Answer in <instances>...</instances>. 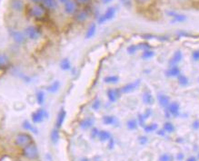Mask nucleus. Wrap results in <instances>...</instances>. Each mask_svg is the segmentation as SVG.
<instances>
[{
    "instance_id": "nucleus-1",
    "label": "nucleus",
    "mask_w": 199,
    "mask_h": 161,
    "mask_svg": "<svg viewBox=\"0 0 199 161\" xmlns=\"http://www.w3.org/2000/svg\"><path fill=\"white\" fill-rule=\"evenodd\" d=\"M22 155L29 160H36L39 157V150L37 146L33 142L23 147Z\"/></svg>"
},
{
    "instance_id": "nucleus-2",
    "label": "nucleus",
    "mask_w": 199,
    "mask_h": 161,
    "mask_svg": "<svg viewBox=\"0 0 199 161\" xmlns=\"http://www.w3.org/2000/svg\"><path fill=\"white\" fill-rule=\"evenodd\" d=\"M33 142H34V140H33L32 136H30L28 133H25V132L18 133L15 138V144H16V146H17L19 147H24Z\"/></svg>"
},
{
    "instance_id": "nucleus-3",
    "label": "nucleus",
    "mask_w": 199,
    "mask_h": 161,
    "mask_svg": "<svg viewBox=\"0 0 199 161\" xmlns=\"http://www.w3.org/2000/svg\"><path fill=\"white\" fill-rule=\"evenodd\" d=\"M47 118H48V112L44 109H38L31 115V119L34 124L41 123Z\"/></svg>"
},
{
    "instance_id": "nucleus-4",
    "label": "nucleus",
    "mask_w": 199,
    "mask_h": 161,
    "mask_svg": "<svg viewBox=\"0 0 199 161\" xmlns=\"http://www.w3.org/2000/svg\"><path fill=\"white\" fill-rule=\"evenodd\" d=\"M25 35H26L27 38H28L30 40H33V41H36V40L40 38L41 31L36 26H27L25 29Z\"/></svg>"
},
{
    "instance_id": "nucleus-5",
    "label": "nucleus",
    "mask_w": 199,
    "mask_h": 161,
    "mask_svg": "<svg viewBox=\"0 0 199 161\" xmlns=\"http://www.w3.org/2000/svg\"><path fill=\"white\" fill-rule=\"evenodd\" d=\"M30 15L36 18V19H41L46 16V8L43 6H34L31 9H30Z\"/></svg>"
},
{
    "instance_id": "nucleus-6",
    "label": "nucleus",
    "mask_w": 199,
    "mask_h": 161,
    "mask_svg": "<svg viewBox=\"0 0 199 161\" xmlns=\"http://www.w3.org/2000/svg\"><path fill=\"white\" fill-rule=\"evenodd\" d=\"M115 8H108L107 9H106V11L103 14V15H101L99 17H98V19H97V22L99 23V24H104L105 22H106V21H108V20H111L114 17H115Z\"/></svg>"
},
{
    "instance_id": "nucleus-7",
    "label": "nucleus",
    "mask_w": 199,
    "mask_h": 161,
    "mask_svg": "<svg viewBox=\"0 0 199 161\" xmlns=\"http://www.w3.org/2000/svg\"><path fill=\"white\" fill-rule=\"evenodd\" d=\"M10 35L12 37V39L18 44H22L24 43H26L27 41V36L24 33L20 32V31H17V30H10Z\"/></svg>"
},
{
    "instance_id": "nucleus-8",
    "label": "nucleus",
    "mask_w": 199,
    "mask_h": 161,
    "mask_svg": "<svg viewBox=\"0 0 199 161\" xmlns=\"http://www.w3.org/2000/svg\"><path fill=\"white\" fill-rule=\"evenodd\" d=\"M139 85H140V80H137L133 83L127 84L120 89L121 93H130L132 92L136 91L138 88Z\"/></svg>"
},
{
    "instance_id": "nucleus-9",
    "label": "nucleus",
    "mask_w": 199,
    "mask_h": 161,
    "mask_svg": "<svg viewBox=\"0 0 199 161\" xmlns=\"http://www.w3.org/2000/svg\"><path fill=\"white\" fill-rule=\"evenodd\" d=\"M121 91L120 89H108L106 92V96L108 98V101L111 103H114L117 101V99L121 95Z\"/></svg>"
},
{
    "instance_id": "nucleus-10",
    "label": "nucleus",
    "mask_w": 199,
    "mask_h": 161,
    "mask_svg": "<svg viewBox=\"0 0 199 161\" xmlns=\"http://www.w3.org/2000/svg\"><path fill=\"white\" fill-rule=\"evenodd\" d=\"M64 10L66 14L68 15H73L77 12V3L75 1H72V0H68V2L65 3V7H64Z\"/></svg>"
},
{
    "instance_id": "nucleus-11",
    "label": "nucleus",
    "mask_w": 199,
    "mask_h": 161,
    "mask_svg": "<svg viewBox=\"0 0 199 161\" xmlns=\"http://www.w3.org/2000/svg\"><path fill=\"white\" fill-rule=\"evenodd\" d=\"M65 116H66V111L64 108H61L60 111H58L57 113V117H56V120H55V128L56 129H60L64 122H65Z\"/></svg>"
},
{
    "instance_id": "nucleus-12",
    "label": "nucleus",
    "mask_w": 199,
    "mask_h": 161,
    "mask_svg": "<svg viewBox=\"0 0 199 161\" xmlns=\"http://www.w3.org/2000/svg\"><path fill=\"white\" fill-rule=\"evenodd\" d=\"M167 111H169L170 115H172L173 117H177L179 115V111H180V105H179V103L177 102H173L167 107Z\"/></svg>"
},
{
    "instance_id": "nucleus-13",
    "label": "nucleus",
    "mask_w": 199,
    "mask_h": 161,
    "mask_svg": "<svg viewBox=\"0 0 199 161\" xmlns=\"http://www.w3.org/2000/svg\"><path fill=\"white\" fill-rule=\"evenodd\" d=\"M10 7L14 11L21 12L25 8V3L23 0H11Z\"/></svg>"
},
{
    "instance_id": "nucleus-14",
    "label": "nucleus",
    "mask_w": 199,
    "mask_h": 161,
    "mask_svg": "<svg viewBox=\"0 0 199 161\" xmlns=\"http://www.w3.org/2000/svg\"><path fill=\"white\" fill-rule=\"evenodd\" d=\"M94 123H95V120H94L93 118L87 117V118H86V119H84V120H82L80 121L79 127H80L82 129L87 130V129L92 128L93 125H94Z\"/></svg>"
},
{
    "instance_id": "nucleus-15",
    "label": "nucleus",
    "mask_w": 199,
    "mask_h": 161,
    "mask_svg": "<svg viewBox=\"0 0 199 161\" xmlns=\"http://www.w3.org/2000/svg\"><path fill=\"white\" fill-rule=\"evenodd\" d=\"M157 100H158V102L161 107H163L164 109H167V107L170 104V99L167 95L160 93L157 95Z\"/></svg>"
},
{
    "instance_id": "nucleus-16",
    "label": "nucleus",
    "mask_w": 199,
    "mask_h": 161,
    "mask_svg": "<svg viewBox=\"0 0 199 161\" xmlns=\"http://www.w3.org/2000/svg\"><path fill=\"white\" fill-rule=\"evenodd\" d=\"M182 59H183V53H182V52H181L180 50H177V51L174 53V55H173V57L171 58L169 63H170L171 66L176 65L178 62H180L182 61Z\"/></svg>"
},
{
    "instance_id": "nucleus-17",
    "label": "nucleus",
    "mask_w": 199,
    "mask_h": 161,
    "mask_svg": "<svg viewBox=\"0 0 199 161\" xmlns=\"http://www.w3.org/2000/svg\"><path fill=\"white\" fill-rule=\"evenodd\" d=\"M42 5L46 9L48 10H55L58 6L56 0H43Z\"/></svg>"
},
{
    "instance_id": "nucleus-18",
    "label": "nucleus",
    "mask_w": 199,
    "mask_h": 161,
    "mask_svg": "<svg viewBox=\"0 0 199 161\" xmlns=\"http://www.w3.org/2000/svg\"><path fill=\"white\" fill-rule=\"evenodd\" d=\"M166 73L168 77H177L181 73V71L180 69L177 67V65H173L166 71Z\"/></svg>"
},
{
    "instance_id": "nucleus-19",
    "label": "nucleus",
    "mask_w": 199,
    "mask_h": 161,
    "mask_svg": "<svg viewBox=\"0 0 199 161\" xmlns=\"http://www.w3.org/2000/svg\"><path fill=\"white\" fill-rule=\"evenodd\" d=\"M97 138L101 142H106V141H108L112 138V136H111V133L107 130H99Z\"/></svg>"
},
{
    "instance_id": "nucleus-20",
    "label": "nucleus",
    "mask_w": 199,
    "mask_h": 161,
    "mask_svg": "<svg viewBox=\"0 0 199 161\" xmlns=\"http://www.w3.org/2000/svg\"><path fill=\"white\" fill-rule=\"evenodd\" d=\"M22 127H23V129H24L25 130H27V131H31V132H33V133H35V134H37V133H38V132H37V129H36L32 123H30L28 120L23 121Z\"/></svg>"
},
{
    "instance_id": "nucleus-21",
    "label": "nucleus",
    "mask_w": 199,
    "mask_h": 161,
    "mask_svg": "<svg viewBox=\"0 0 199 161\" xmlns=\"http://www.w3.org/2000/svg\"><path fill=\"white\" fill-rule=\"evenodd\" d=\"M59 138H60L59 129H56V128H55V129L51 131V133H50V139H51V141H52L53 144L56 145V144L58 143V141H59Z\"/></svg>"
},
{
    "instance_id": "nucleus-22",
    "label": "nucleus",
    "mask_w": 199,
    "mask_h": 161,
    "mask_svg": "<svg viewBox=\"0 0 199 161\" xmlns=\"http://www.w3.org/2000/svg\"><path fill=\"white\" fill-rule=\"evenodd\" d=\"M167 14H168L169 17H173V22H179V23H181V22L185 21V19H186V17L184 15H179V14H176L175 12H167Z\"/></svg>"
},
{
    "instance_id": "nucleus-23",
    "label": "nucleus",
    "mask_w": 199,
    "mask_h": 161,
    "mask_svg": "<svg viewBox=\"0 0 199 161\" xmlns=\"http://www.w3.org/2000/svg\"><path fill=\"white\" fill-rule=\"evenodd\" d=\"M60 85H61V84H60L59 80H55L54 83H52V84L47 87L46 90H47V92L50 93H56V92L59 90Z\"/></svg>"
},
{
    "instance_id": "nucleus-24",
    "label": "nucleus",
    "mask_w": 199,
    "mask_h": 161,
    "mask_svg": "<svg viewBox=\"0 0 199 161\" xmlns=\"http://www.w3.org/2000/svg\"><path fill=\"white\" fill-rule=\"evenodd\" d=\"M104 82L108 84H115L119 82V77L116 75H108L104 78Z\"/></svg>"
},
{
    "instance_id": "nucleus-25",
    "label": "nucleus",
    "mask_w": 199,
    "mask_h": 161,
    "mask_svg": "<svg viewBox=\"0 0 199 161\" xmlns=\"http://www.w3.org/2000/svg\"><path fill=\"white\" fill-rule=\"evenodd\" d=\"M59 66H60L61 70H63V71H69V70L71 69V67H72V66H71V62H70L69 59H68V58L63 59V60L60 62Z\"/></svg>"
},
{
    "instance_id": "nucleus-26",
    "label": "nucleus",
    "mask_w": 199,
    "mask_h": 161,
    "mask_svg": "<svg viewBox=\"0 0 199 161\" xmlns=\"http://www.w3.org/2000/svg\"><path fill=\"white\" fill-rule=\"evenodd\" d=\"M9 59L5 54H0V69H5L9 65Z\"/></svg>"
},
{
    "instance_id": "nucleus-27",
    "label": "nucleus",
    "mask_w": 199,
    "mask_h": 161,
    "mask_svg": "<svg viewBox=\"0 0 199 161\" xmlns=\"http://www.w3.org/2000/svg\"><path fill=\"white\" fill-rule=\"evenodd\" d=\"M96 31V24H91L90 26L88 27L87 33H86V38H87V39L92 38V37L95 35Z\"/></svg>"
},
{
    "instance_id": "nucleus-28",
    "label": "nucleus",
    "mask_w": 199,
    "mask_h": 161,
    "mask_svg": "<svg viewBox=\"0 0 199 161\" xmlns=\"http://www.w3.org/2000/svg\"><path fill=\"white\" fill-rule=\"evenodd\" d=\"M143 102L144 103L147 104V105H152L154 103V98H153V95L147 92V93H144L143 94Z\"/></svg>"
},
{
    "instance_id": "nucleus-29",
    "label": "nucleus",
    "mask_w": 199,
    "mask_h": 161,
    "mask_svg": "<svg viewBox=\"0 0 199 161\" xmlns=\"http://www.w3.org/2000/svg\"><path fill=\"white\" fill-rule=\"evenodd\" d=\"M87 17H88V14L86 12V11H80V12H78L77 15H76V20L77 21V22H84V21H86L87 19Z\"/></svg>"
},
{
    "instance_id": "nucleus-30",
    "label": "nucleus",
    "mask_w": 199,
    "mask_h": 161,
    "mask_svg": "<svg viewBox=\"0 0 199 161\" xmlns=\"http://www.w3.org/2000/svg\"><path fill=\"white\" fill-rule=\"evenodd\" d=\"M116 121V119L115 116H111V115H106L103 117V122L105 125H113L115 124Z\"/></svg>"
},
{
    "instance_id": "nucleus-31",
    "label": "nucleus",
    "mask_w": 199,
    "mask_h": 161,
    "mask_svg": "<svg viewBox=\"0 0 199 161\" xmlns=\"http://www.w3.org/2000/svg\"><path fill=\"white\" fill-rule=\"evenodd\" d=\"M36 102L39 105H43L45 103V101H46V95H45V93L42 92V91H39L36 93Z\"/></svg>"
},
{
    "instance_id": "nucleus-32",
    "label": "nucleus",
    "mask_w": 199,
    "mask_h": 161,
    "mask_svg": "<svg viewBox=\"0 0 199 161\" xmlns=\"http://www.w3.org/2000/svg\"><path fill=\"white\" fill-rule=\"evenodd\" d=\"M138 121L137 120H130L126 122V127L129 130H134L137 128Z\"/></svg>"
},
{
    "instance_id": "nucleus-33",
    "label": "nucleus",
    "mask_w": 199,
    "mask_h": 161,
    "mask_svg": "<svg viewBox=\"0 0 199 161\" xmlns=\"http://www.w3.org/2000/svg\"><path fill=\"white\" fill-rule=\"evenodd\" d=\"M154 55H155V52L154 51H152L151 49H147V50L143 51L142 58L145 59V60H148V59H151L152 57H154Z\"/></svg>"
},
{
    "instance_id": "nucleus-34",
    "label": "nucleus",
    "mask_w": 199,
    "mask_h": 161,
    "mask_svg": "<svg viewBox=\"0 0 199 161\" xmlns=\"http://www.w3.org/2000/svg\"><path fill=\"white\" fill-rule=\"evenodd\" d=\"M177 79H178V84L181 85V86H186L188 84V79L186 76H185L184 74L180 73L178 76H177Z\"/></svg>"
},
{
    "instance_id": "nucleus-35",
    "label": "nucleus",
    "mask_w": 199,
    "mask_h": 161,
    "mask_svg": "<svg viewBox=\"0 0 199 161\" xmlns=\"http://www.w3.org/2000/svg\"><path fill=\"white\" fill-rule=\"evenodd\" d=\"M164 130L166 132H168V133H172L175 131V126L173 125V123L169 122V121H166L164 123Z\"/></svg>"
},
{
    "instance_id": "nucleus-36",
    "label": "nucleus",
    "mask_w": 199,
    "mask_h": 161,
    "mask_svg": "<svg viewBox=\"0 0 199 161\" xmlns=\"http://www.w3.org/2000/svg\"><path fill=\"white\" fill-rule=\"evenodd\" d=\"M157 128H158V126H157V124L156 123H151V124H148V125H147V126H145L144 127V129H145V131L146 132H153V131H156V129H157Z\"/></svg>"
},
{
    "instance_id": "nucleus-37",
    "label": "nucleus",
    "mask_w": 199,
    "mask_h": 161,
    "mask_svg": "<svg viewBox=\"0 0 199 161\" xmlns=\"http://www.w3.org/2000/svg\"><path fill=\"white\" fill-rule=\"evenodd\" d=\"M139 49H140V45L139 44H137V45L136 44H132L129 47H127V53L129 54H133V53H135Z\"/></svg>"
},
{
    "instance_id": "nucleus-38",
    "label": "nucleus",
    "mask_w": 199,
    "mask_h": 161,
    "mask_svg": "<svg viewBox=\"0 0 199 161\" xmlns=\"http://www.w3.org/2000/svg\"><path fill=\"white\" fill-rule=\"evenodd\" d=\"M101 105H102L101 101H100L99 99H96V100H95V101L93 102V103H92L91 107H92V109H93L94 111H98V110L100 109Z\"/></svg>"
},
{
    "instance_id": "nucleus-39",
    "label": "nucleus",
    "mask_w": 199,
    "mask_h": 161,
    "mask_svg": "<svg viewBox=\"0 0 199 161\" xmlns=\"http://www.w3.org/2000/svg\"><path fill=\"white\" fill-rule=\"evenodd\" d=\"M159 161H173V157L169 154H163L159 157Z\"/></svg>"
},
{
    "instance_id": "nucleus-40",
    "label": "nucleus",
    "mask_w": 199,
    "mask_h": 161,
    "mask_svg": "<svg viewBox=\"0 0 199 161\" xmlns=\"http://www.w3.org/2000/svg\"><path fill=\"white\" fill-rule=\"evenodd\" d=\"M146 118H145V116L143 115V114H139L138 115V123H139V125L141 126V127H145L146 126V123H145V121H146Z\"/></svg>"
},
{
    "instance_id": "nucleus-41",
    "label": "nucleus",
    "mask_w": 199,
    "mask_h": 161,
    "mask_svg": "<svg viewBox=\"0 0 199 161\" xmlns=\"http://www.w3.org/2000/svg\"><path fill=\"white\" fill-rule=\"evenodd\" d=\"M122 5L126 8H130L132 7V0H120Z\"/></svg>"
},
{
    "instance_id": "nucleus-42",
    "label": "nucleus",
    "mask_w": 199,
    "mask_h": 161,
    "mask_svg": "<svg viewBox=\"0 0 199 161\" xmlns=\"http://www.w3.org/2000/svg\"><path fill=\"white\" fill-rule=\"evenodd\" d=\"M98 133H99V130L96 128H93L92 130H91V138L92 139L96 138L98 137Z\"/></svg>"
},
{
    "instance_id": "nucleus-43",
    "label": "nucleus",
    "mask_w": 199,
    "mask_h": 161,
    "mask_svg": "<svg viewBox=\"0 0 199 161\" xmlns=\"http://www.w3.org/2000/svg\"><path fill=\"white\" fill-rule=\"evenodd\" d=\"M138 142L140 143V145H146L147 143V138L145 136H141L138 138Z\"/></svg>"
},
{
    "instance_id": "nucleus-44",
    "label": "nucleus",
    "mask_w": 199,
    "mask_h": 161,
    "mask_svg": "<svg viewBox=\"0 0 199 161\" xmlns=\"http://www.w3.org/2000/svg\"><path fill=\"white\" fill-rule=\"evenodd\" d=\"M192 58L194 61H199V50L194 51L192 53Z\"/></svg>"
},
{
    "instance_id": "nucleus-45",
    "label": "nucleus",
    "mask_w": 199,
    "mask_h": 161,
    "mask_svg": "<svg viewBox=\"0 0 199 161\" xmlns=\"http://www.w3.org/2000/svg\"><path fill=\"white\" fill-rule=\"evenodd\" d=\"M114 146H115V141H114V139L111 138L108 140V148H109V149H113Z\"/></svg>"
},
{
    "instance_id": "nucleus-46",
    "label": "nucleus",
    "mask_w": 199,
    "mask_h": 161,
    "mask_svg": "<svg viewBox=\"0 0 199 161\" xmlns=\"http://www.w3.org/2000/svg\"><path fill=\"white\" fill-rule=\"evenodd\" d=\"M184 158H185V155H184L183 153H178V154L176 155V160H178V161H182Z\"/></svg>"
},
{
    "instance_id": "nucleus-47",
    "label": "nucleus",
    "mask_w": 199,
    "mask_h": 161,
    "mask_svg": "<svg viewBox=\"0 0 199 161\" xmlns=\"http://www.w3.org/2000/svg\"><path fill=\"white\" fill-rule=\"evenodd\" d=\"M148 1H150V0H136V2L139 5H144V4L147 3Z\"/></svg>"
},
{
    "instance_id": "nucleus-48",
    "label": "nucleus",
    "mask_w": 199,
    "mask_h": 161,
    "mask_svg": "<svg viewBox=\"0 0 199 161\" xmlns=\"http://www.w3.org/2000/svg\"><path fill=\"white\" fill-rule=\"evenodd\" d=\"M76 1H77V3H79V4H83V5H85V4L89 3V2H90V0H76Z\"/></svg>"
},
{
    "instance_id": "nucleus-49",
    "label": "nucleus",
    "mask_w": 199,
    "mask_h": 161,
    "mask_svg": "<svg viewBox=\"0 0 199 161\" xmlns=\"http://www.w3.org/2000/svg\"><path fill=\"white\" fill-rule=\"evenodd\" d=\"M151 113H152V111H151V110H149V109H147V111H146V113H145V114H143V115L145 116V118H146V119H147V118H149V116L151 115Z\"/></svg>"
},
{
    "instance_id": "nucleus-50",
    "label": "nucleus",
    "mask_w": 199,
    "mask_h": 161,
    "mask_svg": "<svg viewBox=\"0 0 199 161\" xmlns=\"http://www.w3.org/2000/svg\"><path fill=\"white\" fill-rule=\"evenodd\" d=\"M193 128H194V129H197L199 128V122H198V121H194V122L193 123Z\"/></svg>"
},
{
    "instance_id": "nucleus-51",
    "label": "nucleus",
    "mask_w": 199,
    "mask_h": 161,
    "mask_svg": "<svg viewBox=\"0 0 199 161\" xmlns=\"http://www.w3.org/2000/svg\"><path fill=\"white\" fill-rule=\"evenodd\" d=\"M165 133H166V131H165L164 129H163V130H157V131H156V134H157V135H160V136H164Z\"/></svg>"
},
{
    "instance_id": "nucleus-52",
    "label": "nucleus",
    "mask_w": 199,
    "mask_h": 161,
    "mask_svg": "<svg viewBox=\"0 0 199 161\" xmlns=\"http://www.w3.org/2000/svg\"><path fill=\"white\" fill-rule=\"evenodd\" d=\"M185 161H197V159H196L195 156H190V157H188Z\"/></svg>"
},
{
    "instance_id": "nucleus-53",
    "label": "nucleus",
    "mask_w": 199,
    "mask_h": 161,
    "mask_svg": "<svg viewBox=\"0 0 199 161\" xmlns=\"http://www.w3.org/2000/svg\"><path fill=\"white\" fill-rule=\"evenodd\" d=\"M31 1L35 4H40V3L43 2V0H31Z\"/></svg>"
},
{
    "instance_id": "nucleus-54",
    "label": "nucleus",
    "mask_w": 199,
    "mask_h": 161,
    "mask_svg": "<svg viewBox=\"0 0 199 161\" xmlns=\"http://www.w3.org/2000/svg\"><path fill=\"white\" fill-rule=\"evenodd\" d=\"M112 1V0H102V2L104 3V4H108V3H110Z\"/></svg>"
},
{
    "instance_id": "nucleus-55",
    "label": "nucleus",
    "mask_w": 199,
    "mask_h": 161,
    "mask_svg": "<svg viewBox=\"0 0 199 161\" xmlns=\"http://www.w3.org/2000/svg\"><path fill=\"white\" fill-rule=\"evenodd\" d=\"M58 1H59V2H61V3H64V4H65V3L68 2V0H58Z\"/></svg>"
},
{
    "instance_id": "nucleus-56",
    "label": "nucleus",
    "mask_w": 199,
    "mask_h": 161,
    "mask_svg": "<svg viewBox=\"0 0 199 161\" xmlns=\"http://www.w3.org/2000/svg\"><path fill=\"white\" fill-rule=\"evenodd\" d=\"M81 161H90L88 158H87V157H84V158H82V160Z\"/></svg>"
},
{
    "instance_id": "nucleus-57",
    "label": "nucleus",
    "mask_w": 199,
    "mask_h": 161,
    "mask_svg": "<svg viewBox=\"0 0 199 161\" xmlns=\"http://www.w3.org/2000/svg\"><path fill=\"white\" fill-rule=\"evenodd\" d=\"M94 161H100V159H99L98 157H96V158L94 159Z\"/></svg>"
}]
</instances>
